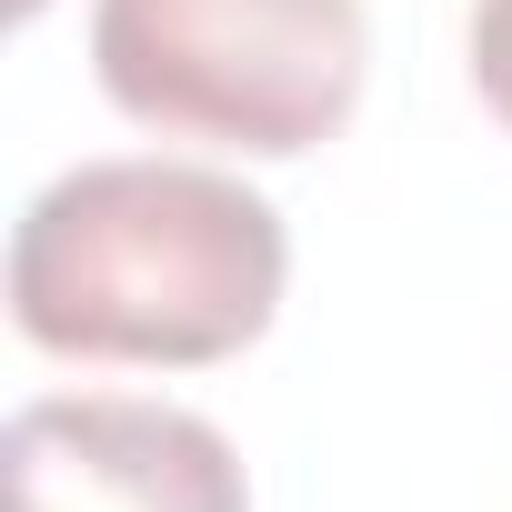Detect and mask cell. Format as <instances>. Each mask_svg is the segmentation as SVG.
Segmentation results:
<instances>
[{
  "label": "cell",
  "instance_id": "cell-1",
  "mask_svg": "<svg viewBox=\"0 0 512 512\" xmlns=\"http://www.w3.org/2000/svg\"><path fill=\"white\" fill-rule=\"evenodd\" d=\"M282 282V211L201 161H81L41 181L11 231V322L61 362H231L272 332Z\"/></svg>",
  "mask_w": 512,
  "mask_h": 512
},
{
  "label": "cell",
  "instance_id": "cell-3",
  "mask_svg": "<svg viewBox=\"0 0 512 512\" xmlns=\"http://www.w3.org/2000/svg\"><path fill=\"white\" fill-rule=\"evenodd\" d=\"M11 512H251L221 422L141 392H51L0 432Z\"/></svg>",
  "mask_w": 512,
  "mask_h": 512
},
{
  "label": "cell",
  "instance_id": "cell-5",
  "mask_svg": "<svg viewBox=\"0 0 512 512\" xmlns=\"http://www.w3.org/2000/svg\"><path fill=\"white\" fill-rule=\"evenodd\" d=\"M11 11H21V21H31V11H41V0H11Z\"/></svg>",
  "mask_w": 512,
  "mask_h": 512
},
{
  "label": "cell",
  "instance_id": "cell-4",
  "mask_svg": "<svg viewBox=\"0 0 512 512\" xmlns=\"http://www.w3.org/2000/svg\"><path fill=\"white\" fill-rule=\"evenodd\" d=\"M472 91L512 131V0H472Z\"/></svg>",
  "mask_w": 512,
  "mask_h": 512
},
{
  "label": "cell",
  "instance_id": "cell-2",
  "mask_svg": "<svg viewBox=\"0 0 512 512\" xmlns=\"http://www.w3.org/2000/svg\"><path fill=\"white\" fill-rule=\"evenodd\" d=\"M362 0H91V81L121 121L302 161L362 111Z\"/></svg>",
  "mask_w": 512,
  "mask_h": 512
}]
</instances>
